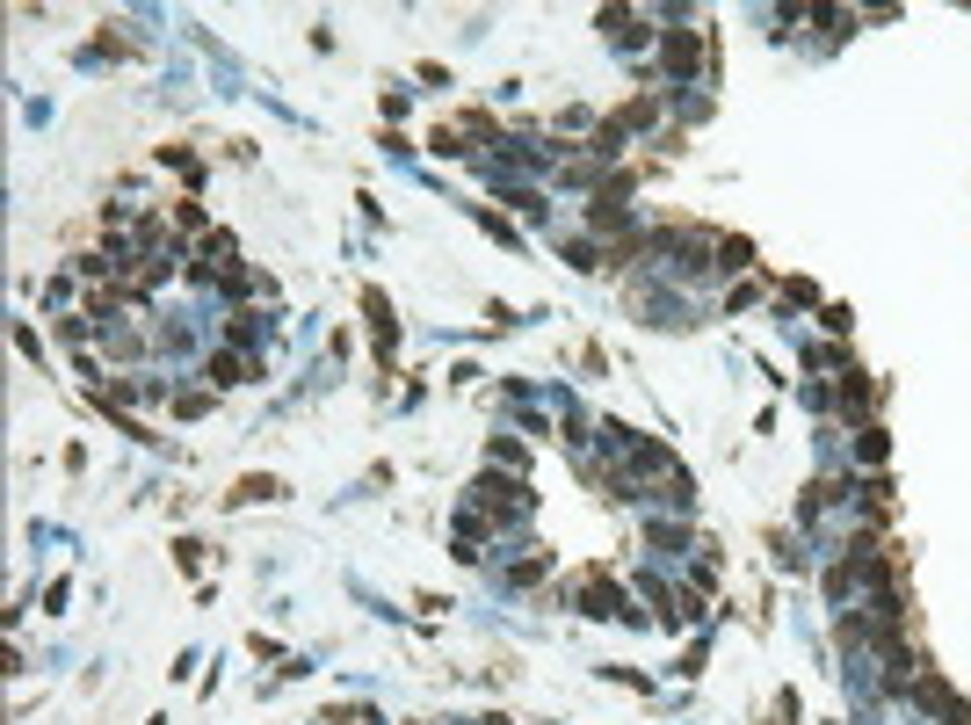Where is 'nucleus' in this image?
Here are the masks:
<instances>
[{"mask_svg": "<svg viewBox=\"0 0 971 725\" xmlns=\"http://www.w3.org/2000/svg\"><path fill=\"white\" fill-rule=\"evenodd\" d=\"M602 29L624 44H646V15H631V7H602Z\"/></svg>", "mask_w": 971, "mask_h": 725, "instance_id": "3", "label": "nucleus"}, {"mask_svg": "<svg viewBox=\"0 0 971 725\" xmlns=\"http://www.w3.org/2000/svg\"><path fill=\"white\" fill-rule=\"evenodd\" d=\"M276 494H283V479H261V472H254V479H240L225 501H240V508H247V501H276Z\"/></svg>", "mask_w": 971, "mask_h": 725, "instance_id": "4", "label": "nucleus"}, {"mask_svg": "<svg viewBox=\"0 0 971 725\" xmlns=\"http://www.w3.org/2000/svg\"><path fill=\"white\" fill-rule=\"evenodd\" d=\"M363 312H370V326H378V341H385V348H391V334H399V326H391V305H385V291H363Z\"/></svg>", "mask_w": 971, "mask_h": 725, "instance_id": "5", "label": "nucleus"}, {"mask_svg": "<svg viewBox=\"0 0 971 725\" xmlns=\"http://www.w3.org/2000/svg\"><path fill=\"white\" fill-rule=\"evenodd\" d=\"M544 573H551V559H544V551H529V559H522L507 581H515V588H529V581H544Z\"/></svg>", "mask_w": 971, "mask_h": 725, "instance_id": "6", "label": "nucleus"}, {"mask_svg": "<svg viewBox=\"0 0 971 725\" xmlns=\"http://www.w3.org/2000/svg\"><path fill=\"white\" fill-rule=\"evenodd\" d=\"M667 66H675L681 80H696V73H703V29H696V22H681V15H675V29H667Z\"/></svg>", "mask_w": 971, "mask_h": 725, "instance_id": "1", "label": "nucleus"}, {"mask_svg": "<svg viewBox=\"0 0 971 725\" xmlns=\"http://www.w3.org/2000/svg\"><path fill=\"white\" fill-rule=\"evenodd\" d=\"M581 610H587V617H624V610H631V595H616V588L594 573V581H581Z\"/></svg>", "mask_w": 971, "mask_h": 725, "instance_id": "2", "label": "nucleus"}, {"mask_svg": "<svg viewBox=\"0 0 971 725\" xmlns=\"http://www.w3.org/2000/svg\"><path fill=\"white\" fill-rule=\"evenodd\" d=\"M718 254H725V269H747V261H754V240H725Z\"/></svg>", "mask_w": 971, "mask_h": 725, "instance_id": "7", "label": "nucleus"}, {"mask_svg": "<svg viewBox=\"0 0 971 725\" xmlns=\"http://www.w3.org/2000/svg\"><path fill=\"white\" fill-rule=\"evenodd\" d=\"M210 385H240V363L232 356H210Z\"/></svg>", "mask_w": 971, "mask_h": 725, "instance_id": "8", "label": "nucleus"}]
</instances>
